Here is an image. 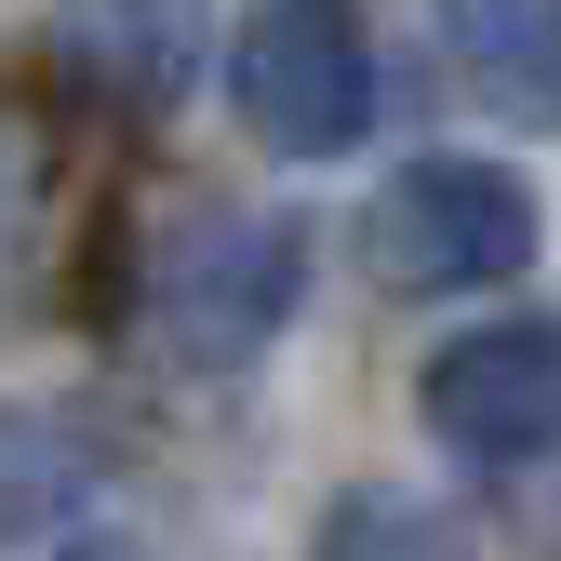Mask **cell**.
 <instances>
[{
  "label": "cell",
  "mask_w": 561,
  "mask_h": 561,
  "mask_svg": "<svg viewBox=\"0 0 561 561\" xmlns=\"http://www.w3.org/2000/svg\"><path fill=\"white\" fill-rule=\"evenodd\" d=\"M428 428L481 468H548L561 455V321H481L428 362Z\"/></svg>",
  "instance_id": "cell-4"
},
{
  "label": "cell",
  "mask_w": 561,
  "mask_h": 561,
  "mask_svg": "<svg viewBox=\"0 0 561 561\" xmlns=\"http://www.w3.org/2000/svg\"><path fill=\"white\" fill-rule=\"evenodd\" d=\"M535 228L548 215H535V187L508 161H401L375 187V215H362L388 295H481V280L535 267Z\"/></svg>",
  "instance_id": "cell-2"
},
{
  "label": "cell",
  "mask_w": 561,
  "mask_h": 561,
  "mask_svg": "<svg viewBox=\"0 0 561 561\" xmlns=\"http://www.w3.org/2000/svg\"><path fill=\"white\" fill-rule=\"evenodd\" d=\"M201 27H215V0H54V54L67 81L161 121L187 81H201Z\"/></svg>",
  "instance_id": "cell-5"
},
{
  "label": "cell",
  "mask_w": 561,
  "mask_h": 561,
  "mask_svg": "<svg viewBox=\"0 0 561 561\" xmlns=\"http://www.w3.org/2000/svg\"><path fill=\"white\" fill-rule=\"evenodd\" d=\"M81 495H94V442L67 428L54 401H0V548L67 535Z\"/></svg>",
  "instance_id": "cell-7"
},
{
  "label": "cell",
  "mask_w": 561,
  "mask_h": 561,
  "mask_svg": "<svg viewBox=\"0 0 561 561\" xmlns=\"http://www.w3.org/2000/svg\"><path fill=\"white\" fill-rule=\"evenodd\" d=\"M228 94L280 161H347L375 134V41L362 0H254V27L228 54Z\"/></svg>",
  "instance_id": "cell-3"
},
{
  "label": "cell",
  "mask_w": 561,
  "mask_h": 561,
  "mask_svg": "<svg viewBox=\"0 0 561 561\" xmlns=\"http://www.w3.org/2000/svg\"><path fill=\"white\" fill-rule=\"evenodd\" d=\"M442 54L481 107L561 134V0H442Z\"/></svg>",
  "instance_id": "cell-6"
},
{
  "label": "cell",
  "mask_w": 561,
  "mask_h": 561,
  "mask_svg": "<svg viewBox=\"0 0 561 561\" xmlns=\"http://www.w3.org/2000/svg\"><path fill=\"white\" fill-rule=\"evenodd\" d=\"M295 295H308V241L280 215H228L215 201V215H174L148 241V334L201 375H241L295 321Z\"/></svg>",
  "instance_id": "cell-1"
},
{
  "label": "cell",
  "mask_w": 561,
  "mask_h": 561,
  "mask_svg": "<svg viewBox=\"0 0 561 561\" xmlns=\"http://www.w3.org/2000/svg\"><path fill=\"white\" fill-rule=\"evenodd\" d=\"M321 561H455V535L414 508V495H334Z\"/></svg>",
  "instance_id": "cell-8"
},
{
  "label": "cell",
  "mask_w": 561,
  "mask_h": 561,
  "mask_svg": "<svg viewBox=\"0 0 561 561\" xmlns=\"http://www.w3.org/2000/svg\"><path fill=\"white\" fill-rule=\"evenodd\" d=\"M27 254V148H14V121H0V267Z\"/></svg>",
  "instance_id": "cell-9"
}]
</instances>
